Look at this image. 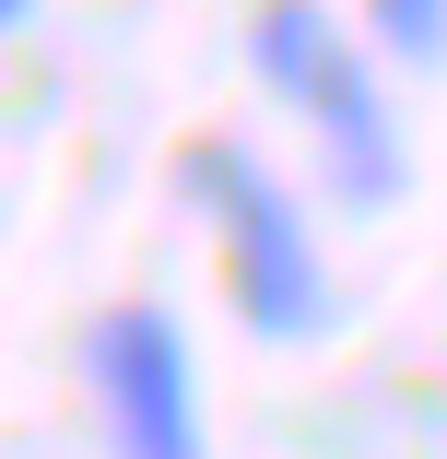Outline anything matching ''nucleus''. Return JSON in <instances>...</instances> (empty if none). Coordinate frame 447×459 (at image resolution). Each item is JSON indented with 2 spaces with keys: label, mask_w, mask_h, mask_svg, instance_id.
<instances>
[{
  "label": "nucleus",
  "mask_w": 447,
  "mask_h": 459,
  "mask_svg": "<svg viewBox=\"0 0 447 459\" xmlns=\"http://www.w3.org/2000/svg\"><path fill=\"white\" fill-rule=\"evenodd\" d=\"M247 59H259V82L318 130L330 189H341L353 212H389L400 177H412V153H400V118H389V95H377V59L353 48V24L318 13V0H259V13H247Z\"/></svg>",
  "instance_id": "f257e3e1"
},
{
  "label": "nucleus",
  "mask_w": 447,
  "mask_h": 459,
  "mask_svg": "<svg viewBox=\"0 0 447 459\" xmlns=\"http://www.w3.org/2000/svg\"><path fill=\"white\" fill-rule=\"evenodd\" d=\"M176 189L201 201V224H212V247H224V307H236L259 342H318V330H330L318 224H306V201H295L247 142H189V153H176Z\"/></svg>",
  "instance_id": "f03ea898"
},
{
  "label": "nucleus",
  "mask_w": 447,
  "mask_h": 459,
  "mask_svg": "<svg viewBox=\"0 0 447 459\" xmlns=\"http://www.w3.org/2000/svg\"><path fill=\"white\" fill-rule=\"evenodd\" d=\"M82 389H95L118 459H212L201 365H189V330H176L165 307H107L95 330H82Z\"/></svg>",
  "instance_id": "7ed1b4c3"
},
{
  "label": "nucleus",
  "mask_w": 447,
  "mask_h": 459,
  "mask_svg": "<svg viewBox=\"0 0 447 459\" xmlns=\"http://www.w3.org/2000/svg\"><path fill=\"white\" fill-rule=\"evenodd\" d=\"M389 59H447V0H365Z\"/></svg>",
  "instance_id": "20e7f679"
},
{
  "label": "nucleus",
  "mask_w": 447,
  "mask_h": 459,
  "mask_svg": "<svg viewBox=\"0 0 447 459\" xmlns=\"http://www.w3.org/2000/svg\"><path fill=\"white\" fill-rule=\"evenodd\" d=\"M13 24H36V0H0V36H13Z\"/></svg>",
  "instance_id": "39448f33"
}]
</instances>
